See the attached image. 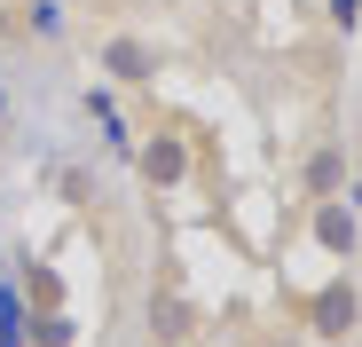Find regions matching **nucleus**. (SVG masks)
<instances>
[{"instance_id": "1", "label": "nucleus", "mask_w": 362, "mask_h": 347, "mask_svg": "<svg viewBox=\"0 0 362 347\" xmlns=\"http://www.w3.org/2000/svg\"><path fill=\"white\" fill-rule=\"evenodd\" d=\"M299 324L339 347V339H354V324H362V292H354L346 276H331V284H315V292L299 300Z\"/></svg>"}, {"instance_id": "2", "label": "nucleus", "mask_w": 362, "mask_h": 347, "mask_svg": "<svg viewBox=\"0 0 362 347\" xmlns=\"http://www.w3.org/2000/svg\"><path fill=\"white\" fill-rule=\"evenodd\" d=\"M315 213H308V229H315V245L331 253V261H354L362 253V213H354V198H308Z\"/></svg>"}, {"instance_id": "3", "label": "nucleus", "mask_w": 362, "mask_h": 347, "mask_svg": "<svg viewBox=\"0 0 362 347\" xmlns=\"http://www.w3.org/2000/svg\"><path fill=\"white\" fill-rule=\"evenodd\" d=\"M134 166H142V182H150V190H181V182H189V135L158 127V135L134 150Z\"/></svg>"}, {"instance_id": "4", "label": "nucleus", "mask_w": 362, "mask_h": 347, "mask_svg": "<svg viewBox=\"0 0 362 347\" xmlns=\"http://www.w3.org/2000/svg\"><path fill=\"white\" fill-rule=\"evenodd\" d=\"M103 72H110L118 87H150V79L165 72V55H158L150 40H134V32H118V40H103Z\"/></svg>"}, {"instance_id": "5", "label": "nucleus", "mask_w": 362, "mask_h": 347, "mask_svg": "<svg viewBox=\"0 0 362 347\" xmlns=\"http://www.w3.org/2000/svg\"><path fill=\"white\" fill-rule=\"evenodd\" d=\"M189 331H197V308L181 300V292H158L150 300V347H181Z\"/></svg>"}, {"instance_id": "6", "label": "nucleus", "mask_w": 362, "mask_h": 347, "mask_svg": "<svg viewBox=\"0 0 362 347\" xmlns=\"http://www.w3.org/2000/svg\"><path fill=\"white\" fill-rule=\"evenodd\" d=\"M339 182H346V142H323L308 158V174H299V190L308 198H339Z\"/></svg>"}, {"instance_id": "7", "label": "nucleus", "mask_w": 362, "mask_h": 347, "mask_svg": "<svg viewBox=\"0 0 362 347\" xmlns=\"http://www.w3.org/2000/svg\"><path fill=\"white\" fill-rule=\"evenodd\" d=\"M71 339H79V324L64 308H40V316L24 308V347H71Z\"/></svg>"}, {"instance_id": "8", "label": "nucleus", "mask_w": 362, "mask_h": 347, "mask_svg": "<svg viewBox=\"0 0 362 347\" xmlns=\"http://www.w3.org/2000/svg\"><path fill=\"white\" fill-rule=\"evenodd\" d=\"M24 292H32L40 308H64V276H55L47 261H24Z\"/></svg>"}, {"instance_id": "9", "label": "nucleus", "mask_w": 362, "mask_h": 347, "mask_svg": "<svg viewBox=\"0 0 362 347\" xmlns=\"http://www.w3.org/2000/svg\"><path fill=\"white\" fill-rule=\"evenodd\" d=\"M40 40H55V32H64V0H32V16H24Z\"/></svg>"}, {"instance_id": "10", "label": "nucleus", "mask_w": 362, "mask_h": 347, "mask_svg": "<svg viewBox=\"0 0 362 347\" xmlns=\"http://www.w3.org/2000/svg\"><path fill=\"white\" fill-rule=\"evenodd\" d=\"M323 16H331L339 32H354V24H362V0H323Z\"/></svg>"}, {"instance_id": "11", "label": "nucleus", "mask_w": 362, "mask_h": 347, "mask_svg": "<svg viewBox=\"0 0 362 347\" xmlns=\"http://www.w3.org/2000/svg\"><path fill=\"white\" fill-rule=\"evenodd\" d=\"M8 110H16V103H8V79H0V127H8Z\"/></svg>"}]
</instances>
